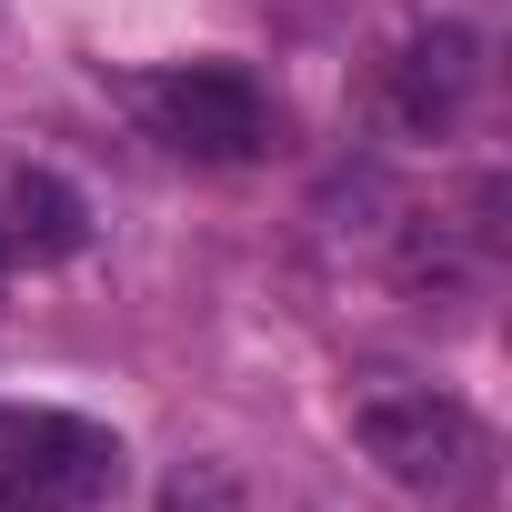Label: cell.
I'll list each match as a JSON object with an SVG mask.
<instances>
[{
	"label": "cell",
	"instance_id": "cell-3",
	"mask_svg": "<svg viewBox=\"0 0 512 512\" xmlns=\"http://www.w3.org/2000/svg\"><path fill=\"white\" fill-rule=\"evenodd\" d=\"M141 111H151V131H161L171 151H191V161H251L262 131H272L262 91H251L231 61H191V71L141 81Z\"/></svg>",
	"mask_w": 512,
	"mask_h": 512
},
{
	"label": "cell",
	"instance_id": "cell-6",
	"mask_svg": "<svg viewBox=\"0 0 512 512\" xmlns=\"http://www.w3.org/2000/svg\"><path fill=\"white\" fill-rule=\"evenodd\" d=\"M161 512H251V492H241V472H231V462L181 452V462L161 472Z\"/></svg>",
	"mask_w": 512,
	"mask_h": 512
},
{
	"label": "cell",
	"instance_id": "cell-5",
	"mask_svg": "<svg viewBox=\"0 0 512 512\" xmlns=\"http://www.w3.org/2000/svg\"><path fill=\"white\" fill-rule=\"evenodd\" d=\"M91 241V211L61 171H11L0 181V251L11 262H71V251Z\"/></svg>",
	"mask_w": 512,
	"mask_h": 512
},
{
	"label": "cell",
	"instance_id": "cell-1",
	"mask_svg": "<svg viewBox=\"0 0 512 512\" xmlns=\"http://www.w3.org/2000/svg\"><path fill=\"white\" fill-rule=\"evenodd\" d=\"M352 442L392 492H412L432 512H482L492 482H502L492 422L462 392H432V382H362L352 392Z\"/></svg>",
	"mask_w": 512,
	"mask_h": 512
},
{
	"label": "cell",
	"instance_id": "cell-4",
	"mask_svg": "<svg viewBox=\"0 0 512 512\" xmlns=\"http://www.w3.org/2000/svg\"><path fill=\"white\" fill-rule=\"evenodd\" d=\"M472 91H482V41H472L462 21H432V31H412L402 61H392V131L442 141V131L472 111Z\"/></svg>",
	"mask_w": 512,
	"mask_h": 512
},
{
	"label": "cell",
	"instance_id": "cell-7",
	"mask_svg": "<svg viewBox=\"0 0 512 512\" xmlns=\"http://www.w3.org/2000/svg\"><path fill=\"white\" fill-rule=\"evenodd\" d=\"M0 272H11V251H0Z\"/></svg>",
	"mask_w": 512,
	"mask_h": 512
},
{
	"label": "cell",
	"instance_id": "cell-2",
	"mask_svg": "<svg viewBox=\"0 0 512 512\" xmlns=\"http://www.w3.org/2000/svg\"><path fill=\"white\" fill-rule=\"evenodd\" d=\"M121 442L81 412H0V512H111Z\"/></svg>",
	"mask_w": 512,
	"mask_h": 512
}]
</instances>
